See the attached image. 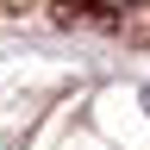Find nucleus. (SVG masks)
Instances as JSON below:
<instances>
[{
    "mask_svg": "<svg viewBox=\"0 0 150 150\" xmlns=\"http://www.w3.org/2000/svg\"><path fill=\"white\" fill-rule=\"evenodd\" d=\"M144 100H150V88H144Z\"/></svg>",
    "mask_w": 150,
    "mask_h": 150,
    "instance_id": "nucleus-1",
    "label": "nucleus"
}]
</instances>
